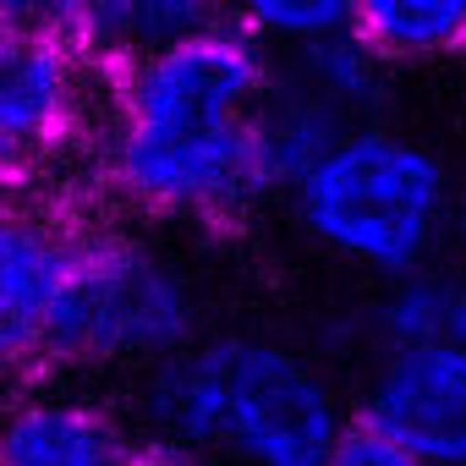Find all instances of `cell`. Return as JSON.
I'll return each mask as SVG.
<instances>
[{
    "label": "cell",
    "mask_w": 466,
    "mask_h": 466,
    "mask_svg": "<svg viewBox=\"0 0 466 466\" xmlns=\"http://www.w3.org/2000/svg\"><path fill=\"white\" fill-rule=\"evenodd\" d=\"M127 422L72 390H28L0 411V466H121Z\"/></svg>",
    "instance_id": "obj_8"
},
{
    "label": "cell",
    "mask_w": 466,
    "mask_h": 466,
    "mask_svg": "<svg viewBox=\"0 0 466 466\" xmlns=\"http://www.w3.org/2000/svg\"><path fill=\"white\" fill-rule=\"evenodd\" d=\"M275 50L208 17L203 28L110 66L94 137L105 187L154 219L225 225L275 192L258 110Z\"/></svg>",
    "instance_id": "obj_1"
},
{
    "label": "cell",
    "mask_w": 466,
    "mask_h": 466,
    "mask_svg": "<svg viewBox=\"0 0 466 466\" xmlns=\"http://www.w3.org/2000/svg\"><path fill=\"white\" fill-rule=\"evenodd\" d=\"M450 248H455V258L466 269V181L455 187V208H450Z\"/></svg>",
    "instance_id": "obj_17"
},
{
    "label": "cell",
    "mask_w": 466,
    "mask_h": 466,
    "mask_svg": "<svg viewBox=\"0 0 466 466\" xmlns=\"http://www.w3.org/2000/svg\"><path fill=\"white\" fill-rule=\"evenodd\" d=\"M351 34L390 66L461 61L466 0H351Z\"/></svg>",
    "instance_id": "obj_11"
},
{
    "label": "cell",
    "mask_w": 466,
    "mask_h": 466,
    "mask_svg": "<svg viewBox=\"0 0 466 466\" xmlns=\"http://www.w3.org/2000/svg\"><path fill=\"white\" fill-rule=\"evenodd\" d=\"M324 466H428L417 450H406L400 439H390L384 428H373L368 417H351L335 439V450L324 455Z\"/></svg>",
    "instance_id": "obj_14"
},
{
    "label": "cell",
    "mask_w": 466,
    "mask_h": 466,
    "mask_svg": "<svg viewBox=\"0 0 466 466\" xmlns=\"http://www.w3.org/2000/svg\"><path fill=\"white\" fill-rule=\"evenodd\" d=\"M275 61H280V72L291 83H302L313 99H324L340 121H368L384 105L390 61L373 45H362L351 28H340L329 39H313L302 50H280Z\"/></svg>",
    "instance_id": "obj_12"
},
{
    "label": "cell",
    "mask_w": 466,
    "mask_h": 466,
    "mask_svg": "<svg viewBox=\"0 0 466 466\" xmlns=\"http://www.w3.org/2000/svg\"><path fill=\"white\" fill-rule=\"evenodd\" d=\"M286 192L308 237L373 280L428 269L450 242V165L428 143L379 121L346 127Z\"/></svg>",
    "instance_id": "obj_2"
},
{
    "label": "cell",
    "mask_w": 466,
    "mask_h": 466,
    "mask_svg": "<svg viewBox=\"0 0 466 466\" xmlns=\"http://www.w3.org/2000/svg\"><path fill=\"white\" fill-rule=\"evenodd\" d=\"M83 225L23 187L0 192V379L50 373L56 319L77 264Z\"/></svg>",
    "instance_id": "obj_6"
},
{
    "label": "cell",
    "mask_w": 466,
    "mask_h": 466,
    "mask_svg": "<svg viewBox=\"0 0 466 466\" xmlns=\"http://www.w3.org/2000/svg\"><path fill=\"white\" fill-rule=\"evenodd\" d=\"M121 466H214V461H203V455H192V450H176V444L148 439V444H132V455H127Z\"/></svg>",
    "instance_id": "obj_15"
},
{
    "label": "cell",
    "mask_w": 466,
    "mask_h": 466,
    "mask_svg": "<svg viewBox=\"0 0 466 466\" xmlns=\"http://www.w3.org/2000/svg\"><path fill=\"white\" fill-rule=\"evenodd\" d=\"M110 66L61 23H0V187H28L99 137Z\"/></svg>",
    "instance_id": "obj_4"
},
{
    "label": "cell",
    "mask_w": 466,
    "mask_h": 466,
    "mask_svg": "<svg viewBox=\"0 0 466 466\" xmlns=\"http://www.w3.org/2000/svg\"><path fill=\"white\" fill-rule=\"evenodd\" d=\"M0 192H6V187H0Z\"/></svg>",
    "instance_id": "obj_19"
},
{
    "label": "cell",
    "mask_w": 466,
    "mask_h": 466,
    "mask_svg": "<svg viewBox=\"0 0 466 466\" xmlns=\"http://www.w3.org/2000/svg\"><path fill=\"white\" fill-rule=\"evenodd\" d=\"M198 335V297L187 275L127 230H88L56 319L50 368L154 362Z\"/></svg>",
    "instance_id": "obj_3"
},
{
    "label": "cell",
    "mask_w": 466,
    "mask_h": 466,
    "mask_svg": "<svg viewBox=\"0 0 466 466\" xmlns=\"http://www.w3.org/2000/svg\"><path fill=\"white\" fill-rule=\"evenodd\" d=\"M214 17L280 56L351 28V0H214Z\"/></svg>",
    "instance_id": "obj_13"
},
{
    "label": "cell",
    "mask_w": 466,
    "mask_h": 466,
    "mask_svg": "<svg viewBox=\"0 0 466 466\" xmlns=\"http://www.w3.org/2000/svg\"><path fill=\"white\" fill-rule=\"evenodd\" d=\"M362 417L428 466H466V346L379 351Z\"/></svg>",
    "instance_id": "obj_7"
},
{
    "label": "cell",
    "mask_w": 466,
    "mask_h": 466,
    "mask_svg": "<svg viewBox=\"0 0 466 466\" xmlns=\"http://www.w3.org/2000/svg\"><path fill=\"white\" fill-rule=\"evenodd\" d=\"M461 72H466V50H461Z\"/></svg>",
    "instance_id": "obj_18"
},
{
    "label": "cell",
    "mask_w": 466,
    "mask_h": 466,
    "mask_svg": "<svg viewBox=\"0 0 466 466\" xmlns=\"http://www.w3.org/2000/svg\"><path fill=\"white\" fill-rule=\"evenodd\" d=\"M23 17H45V23H66V0H0V23H23Z\"/></svg>",
    "instance_id": "obj_16"
},
{
    "label": "cell",
    "mask_w": 466,
    "mask_h": 466,
    "mask_svg": "<svg viewBox=\"0 0 466 466\" xmlns=\"http://www.w3.org/2000/svg\"><path fill=\"white\" fill-rule=\"evenodd\" d=\"M324 368L280 340L225 335V406L214 461L230 466H324L346 428Z\"/></svg>",
    "instance_id": "obj_5"
},
{
    "label": "cell",
    "mask_w": 466,
    "mask_h": 466,
    "mask_svg": "<svg viewBox=\"0 0 466 466\" xmlns=\"http://www.w3.org/2000/svg\"><path fill=\"white\" fill-rule=\"evenodd\" d=\"M390 291L368 313V335L379 351L400 346H466V269H411L384 280Z\"/></svg>",
    "instance_id": "obj_9"
},
{
    "label": "cell",
    "mask_w": 466,
    "mask_h": 466,
    "mask_svg": "<svg viewBox=\"0 0 466 466\" xmlns=\"http://www.w3.org/2000/svg\"><path fill=\"white\" fill-rule=\"evenodd\" d=\"M214 17V0H66L72 34L105 61L121 66L132 56H148Z\"/></svg>",
    "instance_id": "obj_10"
}]
</instances>
